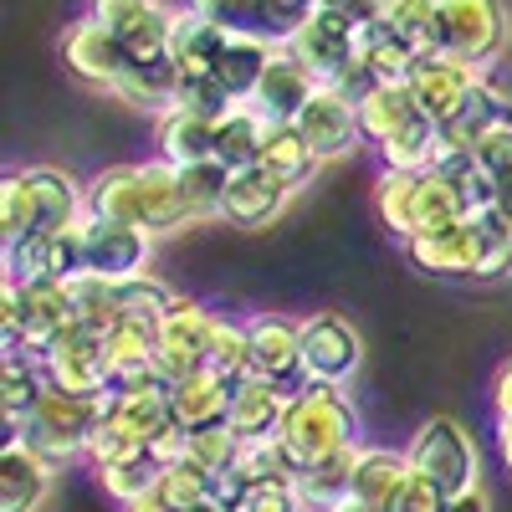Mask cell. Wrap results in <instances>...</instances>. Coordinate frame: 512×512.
<instances>
[{
	"label": "cell",
	"mask_w": 512,
	"mask_h": 512,
	"mask_svg": "<svg viewBox=\"0 0 512 512\" xmlns=\"http://www.w3.org/2000/svg\"><path fill=\"white\" fill-rule=\"evenodd\" d=\"M507 36H512V21L502 0H441L431 36H425V52L492 72V62L507 52Z\"/></svg>",
	"instance_id": "obj_6"
},
{
	"label": "cell",
	"mask_w": 512,
	"mask_h": 512,
	"mask_svg": "<svg viewBox=\"0 0 512 512\" xmlns=\"http://www.w3.org/2000/svg\"><path fill=\"white\" fill-rule=\"evenodd\" d=\"M205 369L226 374L231 384H241V379L256 374V369H251V333H246V323L216 313V328H210V349H205Z\"/></svg>",
	"instance_id": "obj_37"
},
{
	"label": "cell",
	"mask_w": 512,
	"mask_h": 512,
	"mask_svg": "<svg viewBox=\"0 0 512 512\" xmlns=\"http://www.w3.org/2000/svg\"><path fill=\"white\" fill-rule=\"evenodd\" d=\"M267 118L256 113L251 103H236L221 123H216V159L226 169H251L256 159H262V144H267Z\"/></svg>",
	"instance_id": "obj_30"
},
{
	"label": "cell",
	"mask_w": 512,
	"mask_h": 512,
	"mask_svg": "<svg viewBox=\"0 0 512 512\" xmlns=\"http://www.w3.org/2000/svg\"><path fill=\"white\" fill-rule=\"evenodd\" d=\"M446 492L431 482V477H425V472H415V466H410V477H405V487L395 492V507L390 512H446Z\"/></svg>",
	"instance_id": "obj_44"
},
{
	"label": "cell",
	"mask_w": 512,
	"mask_h": 512,
	"mask_svg": "<svg viewBox=\"0 0 512 512\" xmlns=\"http://www.w3.org/2000/svg\"><path fill=\"white\" fill-rule=\"evenodd\" d=\"M374 210L400 241H415V236H431L441 226L466 221L461 190L451 185V175H441V169H425V175H390V169H384L379 185H374Z\"/></svg>",
	"instance_id": "obj_5"
},
{
	"label": "cell",
	"mask_w": 512,
	"mask_h": 512,
	"mask_svg": "<svg viewBox=\"0 0 512 512\" xmlns=\"http://www.w3.org/2000/svg\"><path fill=\"white\" fill-rule=\"evenodd\" d=\"M82 251H88V272L93 277H139L149 272V251H154V236L139 231V226H123V221H98L88 216L82 221Z\"/></svg>",
	"instance_id": "obj_17"
},
{
	"label": "cell",
	"mask_w": 512,
	"mask_h": 512,
	"mask_svg": "<svg viewBox=\"0 0 512 512\" xmlns=\"http://www.w3.org/2000/svg\"><path fill=\"white\" fill-rule=\"evenodd\" d=\"M154 492L164 497L169 512H200V507H210V502H221L216 472H205V466H195V461H185V456H180V461H164Z\"/></svg>",
	"instance_id": "obj_34"
},
{
	"label": "cell",
	"mask_w": 512,
	"mask_h": 512,
	"mask_svg": "<svg viewBox=\"0 0 512 512\" xmlns=\"http://www.w3.org/2000/svg\"><path fill=\"white\" fill-rule=\"evenodd\" d=\"M482 67H466V62H456V57H436V52H425L420 62H415V72H410V93H415V103H420V113L431 118L436 128H446L466 103H472V93L482 88Z\"/></svg>",
	"instance_id": "obj_11"
},
{
	"label": "cell",
	"mask_w": 512,
	"mask_h": 512,
	"mask_svg": "<svg viewBox=\"0 0 512 512\" xmlns=\"http://www.w3.org/2000/svg\"><path fill=\"white\" fill-rule=\"evenodd\" d=\"M159 472H164V461L159 456H128V461H113V466H98V487L118 502V507H134L139 497H149L159 487Z\"/></svg>",
	"instance_id": "obj_35"
},
{
	"label": "cell",
	"mask_w": 512,
	"mask_h": 512,
	"mask_svg": "<svg viewBox=\"0 0 512 512\" xmlns=\"http://www.w3.org/2000/svg\"><path fill=\"white\" fill-rule=\"evenodd\" d=\"M123 512H169V507H164V497H159V492H149V497H139L134 507H123Z\"/></svg>",
	"instance_id": "obj_52"
},
{
	"label": "cell",
	"mask_w": 512,
	"mask_h": 512,
	"mask_svg": "<svg viewBox=\"0 0 512 512\" xmlns=\"http://www.w3.org/2000/svg\"><path fill=\"white\" fill-rule=\"evenodd\" d=\"M405 477H410V456H405V451H390V446H359V456H354V477H349V497L390 512V507H395V492L405 487Z\"/></svg>",
	"instance_id": "obj_25"
},
{
	"label": "cell",
	"mask_w": 512,
	"mask_h": 512,
	"mask_svg": "<svg viewBox=\"0 0 512 512\" xmlns=\"http://www.w3.org/2000/svg\"><path fill=\"white\" fill-rule=\"evenodd\" d=\"M72 323H77L72 282H57V277L31 282V287H21V328H16V338H11L6 349H21V354H36L41 359Z\"/></svg>",
	"instance_id": "obj_15"
},
{
	"label": "cell",
	"mask_w": 512,
	"mask_h": 512,
	"mask_svg": "<svg viewBox=\"0 0 512 512\" xmlns=\"http://www.w3.org/2000/svg\"><path fill=\"white\" fill-rule=\"evenodd\" d=\"M277 47H282V41L267 36V31H236V36L226 41V52L216 57V67H210V77L226 88L231 103H251L256 82H262V72H267V62L277 57Z\"/></svg>",
	"instance_id": "obj_21"
},
{
	"label": "cell",
	"mask_w": 512,
	"mask_h": 512,
	"mask_svg": "<svg viewBox=\"0 0 512 512\" xmlns=\"http://www.w3.org/2000/svg\"><path fill=\"white\" fill-rule=\"evenodd\" d=\"M410 466L415 472H425L446 497H461V492H472L482 487V456H477V441L472 431H466L461 420L451 415H431L420 425V431L410 436Z\"/></svg>",
	"instance_id": "obj_7"
},
{
	"label": "cell",
	"mask_w": 512,
	"mask_h": 512,
	"mask_svg": "<svg viewBox=\"0 0 512 512\" xmlns=\"http://www.w3.org/2000/svg\"><path fill=\"white\" fill-rule=\"evenodd\" d=\"M292 185L277 180L267 164H251V169H231V185H226V205H221V221L241 226V231H267L282 210H287Z\"/></svg>",
	"instance_id": "obj_18"
},
{
	"label": "cell",
	"mask_w": 512,
	"mask_h": 512,
	"mask_svg": "<svg viewBox=\"0 0 512 512\" xmlns=\"http://www.w3.org/2000/svg\"><path fill=\"white\" fill-rule=\"evenodd\" d=\"M52 277V236H16L6 241V282L16 287H31V282H47Z\"/></svg>",
	"instance_id": "obj_40"
},
{
	"label": "cell",
	"mask_w": 512,
	"mask_h": 512,
	"mask_svg": "<svg viewBox=\"0 0 512 512\" xmlns=\"http://www.w3.org/2000/svg\"><path fill=\"white\" fill-rule=\"evenodd\" d=\"M420 113L415 93H410V82H374V88L359 98V123H364V144H390L400 128H410Z\"/></svg>",
	"instance_id": "obj_26"
},
{
	"label": "cell",
	"mask_w": 512,
	"mask_h": 512,
	"mask_svg": "<svg viewBox=\"0 0 512 512\" xmlns=\"http://www.w3.org/2000/svg\"><path fill=\"white\" fill-rule=\"evenodd\" d=\"M277 441L287 446V456L297 461V472L323 456H338V451H354L364 446L359 436V410L354 400L344 395V384H303L292 400H287V415H282V431Z\"/></svg>",
	"instance_id": "obj_3"
},
{
	"label": "cell",
	"mask_w": 512,
	"mask_h": 512,
	"mask_svg": "<svg viewBox=\"0 0 512 512\" xmlns=\"http://www.w3.org/2000/svg\"><path fill=\"white\" fill-rule=\"evenodd\" d=\"M108 400L113 395H77V390H57L47 379L36 410L26 415L21 431H11L16 441H26L31 451H41L52 466H67V461H88V446L98 436V425L108 415Z\"/></svg>",
	"instance_id": "obj_4"
},
{
	"label": "cell",
	"mask_w": 512,
	"mask_h": 512,
	"mask_svg": "<svg viewBox=\"0 0 512 512\" xmlns=\"http://www.w3.org/2000/svg\"><path fill=\"white\" fill-rule=\"evenodd\" d=\"M323 6L344 11L354 26H374V21H379V0H323Z\"/></svg>",
	"instance_id": "obj_49"
},
{
	"label": "cell",
	"mask_w": 512,
	"mask_h": 512,
	"mask_svg": "<svg viewBox=\"0 0 512 512\" xmlns=\"http://www.w3.org/2000/svg\"><path fill=\"white\" fill-rule=\"evenodd\" d=\"M41 390H47V369H41V359L21 354V349H6V359H0V410H6L11 431L26 425V415L36 410Z\"/></svg>",
	"instance_id": "obj_29"
},
{
	"label": "cell",
	"mask_w": 512,
	"mask_h": 512,
	"mask_svg": "<svg viewBox=\"0 0 512 512\" xmlns=\"http://www.w3.org/2000/svg\"><path fill=\"white\" fill-rule=\"evenodd\" d=\"M226 185H231V169H226L221 159L185 164V169H180V190H185V205H190V221H210V216H221V205H226Z\"/></svg>",
	"instance_id": "obj_36"
},
{
	"label": "cell",
	"mask_w": 512,
	"mask_h": 512,
	"mask_svg": "<svg viewBox=\"0 0 512 512\" xmlns=\"http://www.w3.org/2000/svg\"><path fill=\"white\" fill-rule=\"evenodd\" d=\"M333 512H384V507H369V502H354V497H349V502H338Z\"/></svg>",
	"instance_id": "obj_54"
},
{
	"label": "cell",
	"mask_w": 512,
	"mask_h": 512,
	"mask_svg": "<svg viewBox=\"0 0 512 512\" xmlns=\"http://www.w3.org/2000/svg\"><path fill=\"white\" fill-rule=\"evenodd\" d=\"M354 456H359V446H354V451H338V456H323V461H313V466H303V472H297L292 487H297V497H303L308 512H333L338 502H349Z\"/></svg>",
	"instance_id": "obj_31"
},
{
	"label": "cell",
	"mask_w": 512,
	"mask_h": 512,
	"mask_svg": "<svg viewBox=\"0 0 512 512\" xmlns=\"http://www.w3.org/2000/svg\"><path fill=\"white\" fill-rule=\"evenodd\" d=\"M436 6H441V0H379V26L405 36V41H415L420 57H425V36H431Z\"/></svg>",
	"instance_id": "obj_42"
},
{
	"label": "cell",
	"mask_w": 512,
	"mask_h": 512,
	"mask_svg": "<svg viewBox=\"0 0 512 512\" xmlns=\"http://www.w3.org/2000/svg\"><path fill=\"white\" fill-rule=\"evenodd\" d=\"M88 216L98 221H123L149 236L185 231L190 205L180 190V169L169 159H144V164H108L88 180Z\"/></svg>",
	"instance_id": "obj_1"
},
{
	"label": "cell",
	"mask_w": 512,
	"mask_h": 512,
	"mask_svg": "<svg viewBox=\"0 0 512 512\" xmlns=\"http://www.w3.org/2000/svg\"><path fill=\"white\" fill-rule=\"evenodd\" d=\"M497 451H502V466H507V472H512V425H507V431H502V441H497Z\"/></svg>",
	"instance_id": "obj_53"
},
{
	"label": "cell",
	"mask_w": 512,
	"mask_h": 512,
	"mask_svg": "<svg viewBox=\"0 0 512 512\" xmlns=\"http://www.w3.org/2000/svg\"><path fill=\"white\" fill-rule=\"evenodd\" d=\"M297 123V134H303L313 144V154L328 164V159H344L364 144V123H359V103L344 93V88H333V82H323V88L308 98V108L292 118Z\"/></svg>",
	"instance_id": "obj_10"
},
{
	"label": "cell",
	"mask_w": 512,
	"mask_h": 512,
	"mask_svg": "<svg viewBox=\"0 0 512 512\" xmlns=\"http://www.w3.org/2000/svg\"><path fill=\"white\" fill-rule=\"evenodd\" d=\"M52 477L57 466L11 436V446L0 451V512H36L52 492Z\"/></svg>",
	"instance_id": "obj_20"
},
{
	"label": "cell",
	"mask_w": 512,
	"mask_h": 512,
	"mask_svg": "<svg viewBox=\"0 0 512 512\" xmlns=\"http://www.w3.org/2000/svg\"><path fill=\"white\" fill-rule=\"evenodd\" d=\"M210 328H216V313H210L205 303H195V297H175V308L159 318V374H164V384L205 369Z\"/></svg>",
	"instance_id": "obj_12"
},
{
	"label": "cell",
	"mask_w": 512,
	"mask_h": 512,
	"mask_svg": "<svg viewBox=\"0 0 512 512\" xmlns=\"http://www.w3.org/2000/svg\"><path fill=\"white\" fill-rule=\"evenodd\" d=\"M256 164H267L277 180H287L297 190V185H308L318 175L323 159L313 154V144L303 134H297V123H272L267 128V144H262V159H256Z\"/></svg>",
	"instance_id": "obj_32"
},
{
	"label": "cell",
	"mask_w": 512,
	"mask_h": 512,
	"mask_svg": "<svg viewBox=\"0 0 512 512\" xmlns=\"http://www.w3.org/2000/svg\"><path fill=\"white\" fill-rule=\"evenodd\" d=\"M446 512H492V502H487V492H482V487H472V492L451 497V502H446Z\"/></svg>",
	"instance_id": "obj_50"
},
{
	"label": "cell",
	"mask_w": 512,
	"mask_h": 512,
	"mask_svg": "<svg viewBox=\"0 0 512 512\" xmlns=\"http://www.w3.org/2000/svg\"><path fill=\"white\" fill-rule=\"evenodd\" d=\"M41 369L57 390L77 395H108V354H103V333L88 323H72L57 344L41 354Z\"/></svg>",
	"instance_id": "obj_14"
},
{
	"label": "cell",
	"mask_w": 512,
	"mask_h": 512,
	"mask_svg": "<svg viewBox=\"0 0 512 512\" xmlns=\"http://www.w3.org/2000/svg\"><path fill=\"white\" fill-rule=\"evenodd\" d=\"M62 67H67L77 82H88V88L113 93V82L134 67V62H128L118 31L98 26L93 16H82V21H72V26L62 31Z\"/></svg>",
	"instance_id": "obj_13"
},
{
	"label": "cell",
	"mask_w": 512,
	"mask_h": 512,
	"mask_svg": "<svg viewBox=\"0 0 512 512\" xmlns=\"http://www.w3.org/2000/svg\"><path fill=\"white\" fill-rule=\"evenodd\" d=\"M154 6H159V0H88V16H93L98 26H108V31L123 36L134 21H144Z\"/></svg>",
	"instance_id": "obj_45"
},
{
	"label": "cell",
	"mask_w": 512,
	"mask_h": 512,
	"mask_svg": "<svg viewBox=\"0 0 512 512\" xmlns=\"http://www.w3.org/2000/svg\"><path fill=\"white\" fill-rule=\"evenodd\" d=\"M226 41H231V31H221V26L190 16L185 6H175V41H169V62L180 67V77H210L216 57L226 52Z\"/></svg>",
	"instance_id": "obj_27"
},
{
	"label": "cell",
	"mask_w": 512,
	"mask_h": 512,
	"mask_svg": "<svg viewBox=\"0 0 512 512\" xmlns=\"http://www.w3.org/2000/svg\"><path fill=\"white\" fill-rule=\"evenodd\" d=\"M492 205L502 210V216L512 221V175H502V180H492Z\"/></svg>",
	"instance_id": "obj_51"
},
{
	"label": "cell",
	"mask_w": 512,
	"mask_h": 512,
	"mask_svg": "<svg viewBox=\"0 0 512 512\" xmlns=\"http://www.w3.org/2000/svg\"><path fill=\"white\" fill-rule=\"evenodd\" d=\"M287 400H292V390H282V384H272V379H262V374H251V379L236 384L231 420H226V425H231L241 441H267V436L282 431Z\"/></svg>",
	"instance_id": "obj_23"
},
{
	"label": "cell",
	"mask_w": 512,
	"mask_h": 512,
	"mask_svg": "<svg viewBox=\"0 0 512 512\" xmlns=\"http://www.w3.org/2000/svg\"><path fill=\"white\" fill-rule=\"evenodd\" d=\"M180 67L175 62H144V67H128L113 82V98L128 108H144V113H169L180 103Z\"/></svg>",
	"instance_id": "obj_28"
},
{
	"label": "cell",
	"mask_w": 512,
	"mask_h": 512,
	"mask_svg": "<svg viewBox=\"0 0 512 512\" xmlns=\"http://www.w3.org/2000/svg\"><path fill=\"white\" fill-rule=\"evenodd\" d=\"M169 41H175V6H159L144 16V21H134L123 31V52H128V62L134 67H144V62H169Z\"/></svg>",
	"instance_id": "obj_38"
},
{
	"label": "cell",
	"mask_w": 512,
	"mask_h": 512,
	"mask_svg": "<svg viewBox=\"0 0 512 512\" xmlns=\"http://www.w3.org/2000/svg\"><path fill=\"white\" fill-rule=\"evenodd\" d=\"M492 415H497V425L507 431L512 425V359L497 369V379H492Z\"/></svg>",
	"instance_id": "obj_48"
},
{
	"label": "cell",
	"mask_w": 512,
	"mask_h": 512,
	"mask_svg": "<svg viewBox=\"0 0 512 512\" xmlns=\"http://www.w3.org/2000/svg\"><path fill=\"white\" fill-rule=\"evenodd\" d=\"M318 11V0H262V21H267V36L287 41L297 26Z\"/></svg>",
	"instance_id": "obj_46"
},
{
	"label": "cell",
	"mask_w": 512,
	"mask_h": 512,
	"mask_svg": "<svg viewBox=\"0 0 512 512\" xmlns=\"http://www.w3.org/2000/svg\"><path fill=\"white\" fill-rule=\"evenodd\" d=\"M154 144H159V159H169L175 169L185 164H200V159H216V123L195 108H169L159 113L154 123Z\"/></svg>",
	"instance_id": "obj_24"
},
{
	"label": "cell",
	"mask_w": 512,
	"mask_h": 512,
	"mask_svg": "<svg viewBox=\"0 0 512 512\" xmlns=\"http://www.w3.org/2000/svg\"><path fill=\"white\" fill-rule=\"evenodd\" d=\"M88 221V185H77L57 164H21L0 180V236H52Z\"/></svg>",
	"instance_id": "obj_2"
},
{
	"label": "cell",
	"mask_w": 512,
	"mask_h": 512,
	"mask_svg": "<svg viewBox=\"0 0 512 512\" xmlns=\"http://www.w3.org/2000/svg\"><path fill=\"white\" fill-rule=\"evenodd\" d=\"M180 6L210 26H221V31H267L262 21V0H180Z\"/></svg>",
	"instance_id": "obj_43"
},
{
	"label": "cell",
	"mask_w": 512,
	"mask_h": 512,
	"mask_svg": "<svg viewBox=\"0 0 512 512\" xmlns=\"http://www.w3.org/2000/svg\"><path fill=\"white\" fill-rule=\"evenodd\" d=\"M200 512H236V507H226V502H210V507H200Z\"/></svg>",
	"instance_id": "obj_55"
},
{
	"label": "cell",
	"mask_w": 512,
	"mask_h": 512,
	"mask_svg": "<svg viewBox=\"0 0 512 512\" xmlns=\"http://www.w3.org/2000/svg\"><path fill=\"white\" fill-rule=\"evenodd\" d=\"M364 364V338L349 318L313 313L303 318V379L308 384H349Z\"/></svg>",
	"instance_id": "obj_9"
},
{
	"label": "cell",
	"mask_w": 512,
	"mask_h": 512,
	"mask_svg": "<svg viewBox=\"0 0 512 512\" xmlns=\"http://www.w3.org/2000/svg\"><path fill=\"white\" fill-rule=\"evenodd\" d=\"M323 88L318 72L308 62H297L287 47H277V57L267 62L262 82H256V93H251V108L262 113L267 123H292L297 113L308 108V98Z\"/></svg>",
	"instance_id": "obj_19"
},
{
	"label": "cell",
	"mask_w": 512,
	"mask_h": 512,
	"mask_svg": "<svg viewBox=\"0 0 512 512\" xmlns=\"http://www.w3.org/2000/svg\"><path fill=\"white\" fill-rule=\"evenodd\" d=\"M246 333H251V369L282 384V390H303V323H292L282 313H256L246 318Z\"/></svg>",
	"instance_id": "obj_16"
},
{
	"label": "cell",
	"mask_w": 512,
	"mask_h": 512,
	"mask_svg": "<svg viewBox=\"0 0 512 512\" xmlns=\"http://www.w3.org/2000/svg\"><path fill=\"white\" fill-rule=\"evenodd\" d=\"M359 62H364V72L374 82H410V72L420 62V47H415V41H405V36H395V31H384L374 21L359 36Z\"/></svg>",
	"instance_id": "obj_33"
},
{
	"label": "cell",
	"mask_w": 512,
	"mask_h": 512,
	"mask_svg": "<svg viewBox=\"0 0 512 512\" xmlns=\"http://www.w3.org/2000/svg\"><path fill=\"white\" fill-rule=\"evenodd\" d=\"M359 36H364V26H354L344 11H333V6H323V0H318V11L297 26L282 47L297 62H308L318 72V82H338L359 62Z\"/></svg>",
	"instance_id": "obj_8"
},
{
	"label": "cell",
	"mask_w": 512,
	"mask_h": 512,
	"mask_svg": "<svg viewBox=\"0 0 512 512\" xmlns=\"http://www.w3.org/2000/svg\"><path fill=\"white\" fill-rule=\"evenodd\" d=\"M118 308H123V318L159 323L169 308H175V292H169L159 277L139 272V277H123V282H118Z\"/></svg>",
	"instance_id": "obj_41"
},
{
	"label": "cell",
	"mask_w": 512,
	"mask_h": 512,
	"mask_svg": "<svg viewBox=\"0 0 512 512\" xmlns=\"http://www.w3.org/2000/svg\"><path fill=\"white\" fill-rule=\"evenodd\" d=\"M241 456V436L231 425H200V431H185V461L205 466V472H231Z\"/></svg>",
	"instance_id": "obj_39"
},
{
	"label": "cell",
	"mask_w": 512,
	"mask_h": 512,
	"mask_svg": "<svg viewBox=\"0 0 512 512\" xmlns=\"http://www.w3.org/2000/svg\"><path fill=\"white\" fill-rule=\"evenodd\" d=\"M16 328H21V287L0 277V333H6V344L16 338Z\"/></svg>",
	"instance_id": "obj_47"
},
{
	"label": "cell",
	"mask_w": 512,
	"mask_h": 512,
	"mask_svg": "<svg viewBox=\"0 0 512 512\" xmlns=\"http://www.w3.org/2000/svg\"><path fill=\"white\" fill-rule=\"evenodd\" d=\"M231 395H236V384L226 374L195 369V374L169 384V410H175V420L185 425V431H200V425H226L231 420Z\"/></svg>",
	"instance_id": "obj_22"
}]
</instances>
